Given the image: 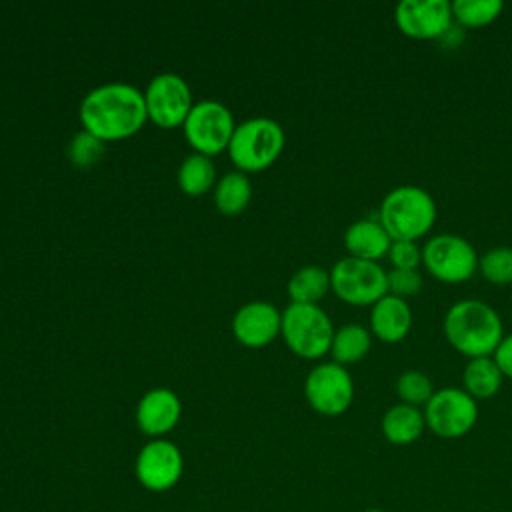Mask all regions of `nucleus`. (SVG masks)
I'll use <instances>...</instances> for the list:
<instances>
[{
    "label": "nucleus",
    "mask_w": 512,
    "mask_h": 512,
    "mask_svg": "<svg viewBox=\"0 0 512 512\" xmlns=\"http://www.w3.org/2000/svg\"><path fill=\"white\" fill-rule=\"evenodd\" d=\"M330 288L348 304L372 306L388 294L386 270L378 262L346 256L332 266Z\"/></svg>",
    "instance_id": "6"
},
{
    "label": "nucleus",
    "mask_w": 512,
    "mask_h": 512,
    "mask_svg": "<svg viewBox=\"0 0 512 512\" xmlns=\"http://www.w3.org/2000/svg\"><path fill=\"white\" fill-rule=\"evenodd\" d=\"M386 282H388V294L406 298L420 292L422 274L418 272V268H390L386 270Z\"/></svg>",
    "instance_id": "28"
},
{
    "label": "nucleus",
    "mask_w": 512,
    "mask_h": 512,
    "mask_svg": "<svg viewBox=\"0 0 512 512\" xmlns=\"http://www.w3.org/2000/svg\"><path fill=\"white\" fill-rule=\"evenodd\" d=\"M372 346L370 332L360 324H346L334 332L330 352L336 364H354L362 360Z\"/></svg>",
    "instance_id": "20"
},
{
    "label": "nucleus",
    "mask_w": 512,
    "mask_h": 512,
    "mask_svg": "<svg viewBox=\"0 0 512 512\" xmlns=\"http://www.w3.org/2000/svg\"><path fill=\"white\" fill-rule=\"evenodd\" d=\"M502 378H504V374L500 372V368H498V364L494 362L492 356L470 358L464 372H462L464 390L474 400L492 398L500 390Z\"/></svg>",
    "instance_id": "19"
},
{
    "label": "nucleus",
    "mask_w": 512,
    "mask_h": 512,
    "mask_svg": "<svg viewBox=\"0 0 512 512\" xmlns=\"http://www.w3.org/2000/svg\"><path fill=\"white\" fill-rule=\"evenodd\" d=\"M388 258L392 268H418L422 262V248L412 240H392Z\"/></svg>",
    "instance_id": "29"
},
{
    "label": "nucleus",
    "mask_w": 512,
    "mask_h": 512,
    "mask_svg": "<svg viewBox=\"0 0 512 512\" xmlns=\"http://www.w3.org/2000/svg\"><path fill=\"white\" fill-rule=\"evenodd\" d=\"M442 326L450 346L468 358L492 356L504 338L498 312L476 298L454 302L448 308Z\"/></svg>",
    "instance_id": "2"
},
{
    "label": "nucleus",
    "mask_w": 512,
    "mask_h": 512,
    "mask_svg": "<svg viewBox=\"0 0 512 512\" xmlns=\"http://www.w3.org/2000/svg\"><path fill=\"white\" fill-rule=\"evenodd\" d=\"M494 362L498 364L500 372L508 378H512V332L510 334H504V338L500 340L498 348L494 350L492 354Z\"/></svg>",
    "instance_id": "30"
},
{
    "label": "nucleus",
    "mask_w": 512,
    "mask_h": 512,
    "mask_svg": "<svg viewBox=\"0 0 512 512\" xmlns=\"http://www.w3.org/2000/svg\"><path fill=\"white\" fill-rule=\"evenodd\" d=\"M396 392L404 404L426 406V402L436 392L432 380L420 370H404L396 380Z\"/></svg>",
    "instance_id": "25"
},
{
    "label": "nucleus",
    "mask_w": 512,
    "mask_h": 512,
    "mask_svg": "<svg viewBox=\"0 0 512 512\" xmlns=\"http://www.w3.org/2000/svg\"><path fill=\"white\" fill-rule=\"evenodd\" d=\"M474 246L458 234H436L422 246V264L442 282H464L478 268Z\"/></svg>",
    "instance_id": "7"
},
{
    "label": "nucleus",
    "mask_w": 512,
    "mask_h": 512,
    "mask_svg": "<svg viewBox=\"0 0 512 512\" xmlns=\"http://www.w3.org/2000/svg\"><path fill=\"white\" fill-rule=\"evenodd\" d=\"M148 118L162 128L184 124L190 114V88L178 74H158L144 94Z\"/></svg>",
    "instance_id": "11"
},
{
    "label": "nucleus",
    "mask_w": 512,
    "mask_h": 512,
    "mask_svg": "<svg viewBox=\"0 0 512 512\" xmlns=\"http://www.w3.org/2000/svg\"><path fill=\"white\" fill-rule=\"evenodd\" d=\"M250 194H252V186L248 176H244L242 172H228L226 176L220 178L216 186L214 202L222 214L234 216L246 208Z\"/></svg>",
    "instance_id": "22"
},
{
    "label": "nucleus",
    "mask_w": 512,
    "mask_h": 512,
    "mask_svg": "<svg viewBox=\"0 0 512 512\" xmlns=\"http://www.w3.org/2000/svg\"><path fill=\"white\" fill-rule=\"evenodd\" d=\"M288 348L302 358L324 356L334 338V328L328 314L316 304H296L292 302L282 314L280 328Z\"/></svg>",
    "instance_id": "5"
},
{
    "label": "nucleus",
    "mask_w": 512,
    "mask_h": 512,
    "mask_svg": "<svg viewBox=\"0 0 512 512\" xmlns=\"http://www.w3.org/2000/svg\"><path fill=\"white\" fill-rule=\"evenodd\" d=\"M280 328H282V316L268 302H250L242 306L232 320L234 336L244 346H250V348L270 344L278 336Z\"/></svg>",
    "instance_id": "14"
},
{
    "label": "nucleus",
    "mask_w": 512,
    "mask_h": 512,
    "mask_svg": "<svg viewBox=\"0 0 512 512\" xmlns=\"http://www.w3.org/2000/svg\"><path fill=\"white\" fill-rule=\"evenodd\" d=\"M480 272L492 284H510L512 282V248L496 246L480 256Z\"/></svg>",
    "instance_id": "26"
},
{
    "label": "nucleus",
    "mask_w": 512,
    "mask_h": 512,
    "mask_svg": "<svg viewBox=\"0 0 512 512\" xmlns=\"http://www.w3.org/2000/svg\"><path fill=\"white\" fill-rule=\"evenodd\" d=\"M454 22L468 28H478L494 22L504 10L502 0H454L450 2Z\"/></svg>",
    "instance_id": "24"
},
{
    "label": "nucleus",
    "mask_w": 512,
    "mask_h": 512,
    "mask_svg": "<svg viewBox=\"0 0 512 512\" xmlns=\"http://www.w3.org/2000/svg\"><path fill=\"white\" fill-rule=\"evenodd\" d=\"M284 148V130L270 118H252L240 124L228 144L232 162L246 172L268 168Z\"/></svg>",
    "instance_id": "4"
},
{
    "label": "nucleus",
    "mask_w": 512,
    "mask_h": 512,
    "mask_svg": "<svg viewBox=\"0 0 512 512\" xmlns=\"http://www.w3.org/2000/svg\"><path fill=\"white\" fill-rule=\"evenodd\" d=\"M372 334L388 344L400 342L412 328V308L400 296L386 294L370 310Z\"/></svg>",
    "instance_id": "15"
},
{
    "label": "nucleus",
    "mask_w": 512,
    "mask_h": 512,
    "mask_svg": "<svg viewBox=\"0 0 512 512\" xmlns=\"http://www.w3.org/2000/svg\"><path fill=\"white\" fill-rule=\"evenodd\" d=\"M426 426L440 438H460L478 420V404L464 388H442L424 406Z\"/></svg>",
    "instance_id": "8"
},
{
    "label": "nucleus",
    "mask_w": 512,
    "mask_h": 512,
    "mask_svg": "<svg viewBox=\"0 0 512 512\" xmlns=\"http://www.w3.org/2000/svg\"><path fill=\"white\" fill-rule=\"evenodd\" d=\"M234 120L220 102H200L192 106L184 120V134L198 154L210 156L228 148L234 134Z\"/></svg>",
    "instance_id": "9"
},
{
    "label": "nucleus",
    "mask_w": 512,
    "mask_h": 512,
    "mask_svg": "<svg viewBox=\"0 0 512 512\" xmlns=\"http://www.w3.org/2000/svg\"><path fill=\"white\" fill-rule=\"evenodd\" d=\"M214 176L216 170L212 160L196 152L182 162L178 170V186L188 196H200L210 190V186L214 184Z\"/></svg>",
    "instance_id": "23"
},
{
    "label": "nucleus",
    "mask_w": 512,
    "mask_h": 512,
    "mask_svg": "<svg viewBox=\"0 0 512 512\" xmlns=\"http://www.w3.org/2000/svg\"><path fill=\"white\" fill-rule=\"evenodd\" d=\"M330 288V272L322 266H304L288 282V294L296 304H316Z\"/></svg>",
    "instance_id": "21"
},
{
    "label": "nucleus",
    "mask_w": 512,
    "mask_h": 512,
    "mask_svg": "<svg viewBox=\"0 0 512 512\" xmlns=\"http://www.w3.org/2000/svg\"><path fill=\"white\" fill-rule=\"evenodd\" d=\"M104 154V146H102V140L96 138L94 134L90 132H78L70 146H68V156H70V162L80 166V168H88L92 164L98 162V158Z\"/></svg>",
    "instance_id": "27"
},
{
    "label": "nucleus",
    "mask_w": 512,
    "mask_h": 512,
    "mask_svg": "<svg viewBox=\"0 0 512 512\" xmlns=\"http://www.w3.org/2000/svg\"><path fill=\"white\" fill-rule=\"evenodd\" d=\"M148 118L144 94L130 84H104L92 90L80 106L84 130L100 140H118L138 132Z\"/></svg>",
    "instance_id": "1"
},
{
    "label": "nucleus",
    "mask_w": 512,
    "mask_h": 512,
    "mask_svg": "<svg viewBox=\"0 0 512 512\" xmlns=\"http://www.w3.org/2000/svg\"><path fill=\"white\" fill-rule=\"evenodd\" d=\"M378 220L392 240L416 242L432 228L436 202L430 192L420 186H396L382 198Z\"/></svg>",
    "instance_id": "3"
},
{
    "label": "nucleus",
    "mask_w": 512,
    "mask_h": 512,
    "mask_svg": "<svg viewBox=\"0 0 512 512\" xmlns=\"http://www.w3.org/2000/svg\"><path fill=\"white\" fill-rule=\"evenodd\" d=\"M390 244L392 238L384 230L380 220L360 218L352 222L344 232V246L354 258L378 262L384 254H388Z\"/></svg>",
    "instance_id": "17"
},
{
    "label": "nucleus",
    "mask_w": 512,
    "mask_h": 512,
    "mask_svg": "<svg viewBox=\"0 0 512 512\" xmlns=\"http://www.w3.org/2000/svg\"><path fill=\"white\" fill-rule=\"evenodd\" d=\"M178 418H180V400L174 392L166 388H156L144 394L136 410L138 426L142 428V432L150 436H158L172 430Z\"/></svg>",
    "instance_id": "16"
},
{
    "label": "nucleus",
    "mask_w": 512,
    "mask_h": 512,
    "mask_svg": "<svg viewBox=\"0 0 512 512\" xmlns=\"http://www.w3.org/2000/svg\"><path fill=\"white\" fill-rule=\"evenodd\" d=\"M182 456L178 448L166 440L146 444L136 460V476L150 490H166L180 478Z\"/></svg>",
    "instance_id": "13"
},
{
    "label": "nucleus",
    "mask_w": 512,
    "mask_h": 512,
    "mask_svg": "<svg viewBox=\"0 0 512 512\" xmlns=\"http://www.w3.org/2000/svg\"><path fill=\"white\" fill-rule=\"evenodd\" d=\"M380 426H382L384 438L390 444L406 446V444L416 442L422 436V432L426 428V420H424V412L420 408L400 402L386 410Z\"/></svg>",
    "instance_id": "18"
},
{
    "label": "nucleus",
    "mask_w": 512,
    "mask_h": 512,
    "mask_svg": "<svg viewBox=\"0 0 512 512\" xmlns=\"http://www.w3.org/2000/svg\"><path fill=\"white\" fill-rule=\"evenodd\" d=\"M402 34L416 40H438L452 24V6L446 0H402L394 8Z\"/></svg>",
    "instance_id": "12"
},
{
    "label": "nucleus",
    "mask_w": 512,
    "mask_h": 512,
    "mask_svg": "<svg viewBox=\"0 0 512 512\" xmlns=\"http://www.w3.org/2000/svg\"><path fill=\"white\" fill-rule=\"evenodd\" d=\"M304 394L316 412L324 416H338L352 404L354 382L342 364L326 362L310 370L306 376Z\"/></svg>",
    "instance_id": "10"
},
{
    "label": "nucleus",
    "mask_w": 512,
    "mask_h": 512,
    "mask_svg": "<svg viewBox=\"0 0 512 512\" xmlns=\"http://www.w3.org/2000/svg\"><path fill=\"white\" fill-rule=\"evenodd\" d=\"M366 512H384V510H380V508H370V510H366Z\"/></svg>",
    "instance_id": "31"
}]
</instances>
